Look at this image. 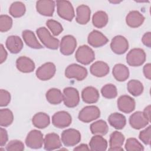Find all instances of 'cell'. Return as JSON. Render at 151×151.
<instances>
[{"mask_svg": "<svg viewBox=\"0 0 151 151\" xmlns=\"http://www.w3.org/2000/svg\"><path fill=\"white\" fill-rule=\"evenodd\" d=\"M46 25L55 36L60 35L63 31V28L61 24L55 20L48 19L46 22Z\"/></svg>", "mask_w": 151, "mask_h": 151, "instance_id": "f35d334b", "label": "cell"}, {"mask_svg": "<svg viewBox=\"0 0 151 151\" xmlns=\"http://www.w3.org/2000/svg\"><path fill=\"white\" fill-rule=\"evenodd\" d=\"M90 131L94 135L103 136L107 134L109 131V127L107 123L103 120H99L91 124Z\"/></svg>", "mask_w": 151, "mask_h": 151, "instance_id": "1f68e13d", "label": "cell"}, {"mask_svg": "<svg viewBox=\"0 0 151 151\" xmlns=\"http://www.w3.org/2000/svg\"><path fill=\"white\" fill-rule=\"evenodd\" d=\"M75 57L78 63L83 65H88L95 59L94 51L88 45H83L80 46L76 52Z\"/></svg>", "mask_w": 151, "mask_h": 151, "instance_id": "7a4b0ae2", "label": "cell"}, {"mask_svg": "<svg viewBox=\"0 0 151 151\" xmlns=\"http://www.w3.org/2000/svg\"><path fill=\"white\" fill-rule=\"evenodd\" d=\"M145 17L138 11H132L126 17V22L128 26L132 28H137L142 25Z\"/></svg>", "mask_w": 151, "mask_h": 151, "instance_id": "cb8c5ba5", "label": "cell"}, {"mask_svg": "<svg viewBox=\"0 0 151 151\" xmlns=\"http://www.w3.org/2000/svg\"><path fill=\"white\" fill-rule=\"evenodd\" d=\"M149 122L143 111H140L134 112L129 117L130 125L132 128L137 130L145 127Z\"/></svg>", "mask_w": 151, "mask_h": 151, "instance_id": "9a60e30c", "label": "cell"}, {"mask_svg": "<svg viewBox=\"0 0 151 151\" xmlns=\"http://www.w3.org/2000/svg\"><path fill=\"white\" fill-rule=\"evenodd\" d=\"M117 104L119 110L124 113H130L135 109V101L134 99L128 95L120 96L117 100Z\"/></svg>", "mask_w": 151, "mask_h": 151, "instance_id": "5bb4252c", "label": "cell"}, {"mask_svg": "<svg viewBox=\"0 0 151 151\" xmlns=\"http://www.w3.org/2000/svg\"><path fill=\"white\" fill-rule=\"evenodd\" d=\"M32 123L37 128L44 129L50 124V119L47 114L43 112H39L32 117Z\"/></svg>", "mask_w": 151, "mask_h": 151, "instance_id": "f546056e", "label": "cell"}, {"mask_svg": "<svg viewBox=\"0 0 151 151\" xmlns=\"http://www.w3.org/2000/svg\"><path fill=\"white\" fill-rule=\"evenodd\" d=\"M38 37L44 45L51 50H57L59 47L58 39L52 37L45 27H40L36 30Z\"/></svg>", "mask_w": 151, "mask_h": 151, "instance_id": "6da1fadb", "label": "cell"}, {"mask_svg": "<svg viewBox=\"0 0 151 151\" xmlns=\"http://www.w3.org/2000/svg\"><path fill=\"white\" fill-rule=\"evenodd\" d=\"M11 101V94L6 90H0V106L1 107L6 106Z\"/></svg>", "mask_w": 151, "mask_h": 151, "instance_id": "7bdbcfd3", "label": "cell"}, {"mask_svg": "<svg viewBox=\"0 0 151 151\" xmlns=\"http://www.w3.org/2000/svg\"><path fill=\"white\" fill-rule=\"evenodd\" d=\"M143 74L145 77L148 80H150L151 78V64L150 63H147L143 67Z\"/></svg>", "mask_w": 151, "mask_h": 151, "instance_id": "bcb514c9", "label": "cell"}, {"mask_svg": "<svg viewBox=\"0 0 151 151\" xmlns=\"http://www.w3.org/2000/svg\"><path fill=\"white\" fill-rule=\"evenodd\" d=\"M125 149L127 151L143 150L144 147L136 139L130 137L126 140L125 143Z\"/></svg>", "mask_w": 151, "mask_h": 151, "instance_id": "74e56055", "label": "cell"}, {"mask_svg": "<svg viewBox=\"0 0 151 151\" xmlns=\"http://www.w3.org/2000/svg\"><path fill=\"white\" fill-rule=\"evenodd\" d=\"M108 122L114 129L121 130L126 126V119L123 114L116 112L111 113L109 116Z\"/></svg>", "mask_w": 151, "mask_h": 151, "instance_id": "f1b7e54d", "label": "cell"}, {"mask_svg": "<svg viewBox=\"0 0 151 151\" xmlns=\"http://www.w3.org/2000/svg\"><path fill=\"white\" fill-rule=\"evenodd\" d=\"M7 52L5 50V48L4 47V45L2 44H1L0 46V63L1 64L3 63L7 58Z\"/></svg>", "mask_w": 151, "mask_h": 151, "instance_id": "7dc6e473", "label": "cell"}, {"mask_svg": "<svg viewBox=\"0 0 151 151\" xmlns=\"http://www.w3.org/2000/svg\"><path fill=\"white\" fill-rule=\"evenodd\" d=\"M128 91L133 96L137 97L141 95L143 91V84L137 80H131L127 84Z\"/></svg>", "mask_w": 151, "mask_h": 151, "instance_id": "836d02e7", "label": "cell"}, {"mask_svg": "<svg viewBox=\"0 0 151 151\" xmlns=\"http://www.w3.org/2000/svg\"><path fill=\"white\" fill-rule=\"evenodd\" d=\"M87 69L77 64H71L65 70V76L68 78H76L78 81H82L87 76Z\"/></svg>", "mask_w": 151, "mask_h": 151, "instance_id": "8992f818", "label": "cell"}, {"mask_svg": "<svg viewBox=\"0 0 151 151\" xmlns=\"http://www.w3.org/2000/svg\"><path fill=\"white\" fill-rule=\"evenodd\" d=\"M145 117L150 122V105L146 107L143 111Z\"/></svg>", "mask_w": 151, "mask_h": 151, "instance_id": "c3c4849f", "label": "cell"}, {"mask_svg": "<svg viewBox=\"0 0 151 151\" xmlns=\"http://www.w3.org/2000/svg\"><path fill=\"white\" fill-rule=\"evenodd\" d=\"M89 146L92 151H105L107 147V142L101 135H95L91 137Z\"/></svg>", "mask_w": 151, "mask_h": 151, "instance_id": "4316f807", "label": "cell"}, {"mask_svg": "<svg viewBox=\"0 0 151 151\" xmlns=\"http://www.w3.org/2000/svg\"><path fill=\"white\" fill-rule=\"evenodd\" d=\"M124 136L120 132L114 131L110 136L109 150H123L122 146L124 141Z\"/></svg>", "mask_w": 151, "mask_h": 151, "instance_id": "ffe728a7", "label": "cell"}, {"mask_svg": "<svg viewBox=\"0 0 151 151\" xmlns=\"http://www.w3.org/2000/svg\"><path fill=\"white\" fill-rule=\"evenodd\" d=\"M142 41L145 45L150 48L151 47V32H146L142 37Z\"/></svg>", "mask_w": 151, "mask_h": 151, "instance_id": "f6af8a7d", "label": "cell"}, {"mask_svg": "<svg viewBox=\"0 0 151 151\" xmlns=\"http://www.w3.org/2000/svg\"><path fill=\"white\" fill-rule=\"evenodd\" d=\"M22 37L25 44L30 48L34 49H41L42 45L38 42L34 33L31 30H24L22 31Z\"/></svg>", "mask_w": 151, "mask_h": 151, "instance_id": "83f0119b", "label": "cell"}, {"mask_svg": "<svg viewBox=\"0 0 151 151\" xmlns=\"http://www.w3.org/2000/svg\"><path fill=\"white\" fill-rule=\"evenodd\" d=\"M25 11L26 8L24 4L19 1L13 2L9 8V14L14 18H19L23 16Z\"/></svg>", "mask_w": 151, "mask_h": 151, "instance_id": "e575fe53", "label": "cell"}, {"mask_svg": "<svg viewBox=\"0 0 151 151\" xmlns=\"http://www.w3.org/2000/svg\"><path fill=\"white\" fill-rule=\"evenodd\" d=\"M76 22L81 25H85L90 19L91 10L89 6L86 5H80L76 9Z\"/></svg>", "mask_w": 151, "mask_h": 151, "instance_id": "d4e9b609", "label": "cell"}, {"mask_svg": "<svg viewBox=\"0 0 151 151\" xmlns=\"http://www.w3.org/2000/svg\"><path fill=\"white\" fill-rule=\"evenodd\" d=\"M90 148L86 144H81L74 149V150H89Z\"/></svg>", "mask_w": 151, "mask_h": 151, "instance_id": "681fc988", "label": "cell"}, {"mask_svg": "<svg viewBox=\"0 0 151 151\" xmlns=\"http://www.w3.org/2000/svg\"><path fill=\"white\" fill-rule=\"evenodd\" d=\"M47 100L51 104H58L63 100V94L60 90L56 88L49 89L45 94Z\"/></svg>", "mask_w": 151, "mask_h": 151, "instance_id": "4dcf8cb0", "label": "cell"}, {"mask_svg": "<svg viewBox=\"0 0 151 151\" xmlns=\"http://www.w3.org/2000/svg\"><path fill=\"white\" fill-rule=\"evenodd\" d=\"M8 140V133L7 131L2 128H0V145L1 146H4Z\"/></svg>", "mask_w": 151, "mask_h": 151, "instance_id": "ee69618b", "label": "cell"}, {"mask_svg": "<svg viewBox=\"0 0 151 151\" xmlns=\"http://www.w3.org/2000/svg\"><path fill=\"white\" fill-rule=\"evenodd\" d=\"M72 122L71 115L65 111H60L54 114L52 117V124L59 129L69 126Z\"/></svg>", "mask_w": 151, "mask_h": 151, "instance_id": "8fae6325", "label": "cell"}, {"mask_svg": "<svg viewBox=\"0 0 151 151\" xmlns=\"http://www.w3.org/2000/svg\"><path fill=\"white\" fill-rule=\"evenodd\" d=\"M12 26V19L7 15H1L0 16V31L6 32Z\"/></svg>", "mask_w": 151, "mask_h": 151, "instance_id": "ab89813d", "label": "cell"}, {"mask_svg": "<svg viewBox=\"0 0 151 151\" xmlns=\"http://www.w3.org/2000/svg\"><path fill=\"white\" fill-rule=\"evenodd\" d=\"M61 139L64 146L68 147L74 146L80 142L81 134L76 129H68L62 132Z\"/></svg>", "mask_w": 151, "mask_h": 151, "instance_id": "ba28073f", "label": "cell"}, {"mask_svg": "<svg viewBox=\"0 0 151 151\" xmlns=\"http://www.w3.org/2000/svg\"><path fill=\"white\" fill-rule=\"evenodd\" d=\"M6 47L10 52L17 54L23 48V42L21 38L17 35L9 36L6 40Z\"/></svg>", "mask_w": 151, "mask_h": 151, "instance_id": "603a6c76", "label": "cell"}, {"mask_svg": "<svg viewBox=\"0 0 151 151\" xmlns=\"http://www.w3.org/2000/svg\"><path fill=\"white\" fill-rule=\"evenodd\" d=\"M77 47L76 39L71 35L64 36L60 44V50L61 54L65 55L72 54Z\"/></svg>", "mask_w": 151, "mask_h": 151, "instance_id": "7c38bea8", "label": "cell"}, {"mask_svg": "<svg viewBox=\"0 0 151 151\" xmlns=\"http://www.w3.org/2000/svg\"><path fill=\"white\" fill-rule=\"evenodd\" d=\"M63 101L65 106L75 107L80 102V95L78 90L74 87H68L63 90Z\"/></svg>", "mask_w": 151, "mask_h": 151, "instance_id": "52a82bcc", "label": "cell"}, {"mask_svg": "<svg viewBox=\"0 0 151 151\" xmlns=\"http://www.w3.org/2000/svg\"><path fill=\"white\" fill-rule=\"evenodd\" d=\"M17 69L24 73L32 72L35 67L34 62L29 58L25 56H21L16 61Z\"/></svg>", "mask_w": 151, "mask_h": 151, "instance_id": "d6986e66", "label": "cell"}, {"mask_svg": "<svg viewBox=\"0 0 151 151\" xmlns=\"http://www.w3.org/2000/svg\"><path fill=\"white\" fill-rule=\"evenodd\" d=\"M14 120L12 112L8 109H1L0 110V125L3 127L9 126Z\"/></svg>", "mask_w": 151, "mask_h": 151, "instance_id": "d590c367", "label": "cell"}, {"mask_svg": "<svg viewBox=\"0 0 151 151\" xmlns=\"http://www.w3.org/2000/svg\"><path fill=\"white\" fill-rule=\"evenodd\" d=\"M110 48L113 52L116 54H123L125 53L129 48V42L122 35L115 36L111 41Z\"/></svg>", "mask_w": 151, "mask_h": 151, "instance_id": "4fadbf2b", "label": "cell"}, {"mask_svg": "<svg viewBox=\"0 0 151 151\" xmlns=\"http://www.w3.org/2000/svg\"><path fill=\"white\" fill-rule=\"evenodd\" d=\"M150 133H151L150 126H149L147 127L142 130L139 133V137L140 140L145 145H150Z\"/></svg>", "mask_w": 151, "mask_h": 151, "instance_id": "b9f144b4", "label": "cell"}, {"mask_svg": "<svg viewBox=\"0 0 151 151\" xmlns=\"http://www.w3.org/2000/svg\"><path fill=\"white\" fill-rule=\"evenodd\" d=\"M100 95L98 90L94 87L88 86L85 87L81 92V97L84 102L87 104L96 103Z\"/></svg>", "mask_w": 151, "mask_h": 151, "instance_id": "7402d4cb", "label": "cell"}, {"mask_svg": "<svg viewBox=\"0 0 151 151\" xmlns=\"http://www.w3.org/2000/svg\"><path fill=\"white\" fill-rule=\"evenodd\" d=\"M146 53L142 48H133L126 55V62L132 67H139L142 65L146 61Z\"/></svg>", "mask_w": 151, "mask_h": 151, "instance_id": "3957f363", "label": "cell"}, {"mask_svg": "<svg viewBox=\"0 0 151 151\" xmlns=\"http://www.w3.org/2000/svg\"><path fill=\"white\" fill-rule=\"evenodd\" d=\"M92 75L97 77H103L106 76L110 71L109 65L104 61H97L94 63L90 68Z\"/></svg>", "mask_w": 151, "mask_h": 151, "instance_id": "44dd1931", "label": "cell"}, {"mask_svg": "<svg viewBox=\"0 0 151 151\" xmlns=\"http://www.w3.org/2000/svg\"><path fill=\"white\" fill-rule=\"evenodd\" d=\"M6 150L8 151H22L24 150V145L20 140H12L6 145Z\"/></svg>", "mask_w": 151, "mask_h": 151, "instance_id": "60d3db41", "label": "cell"}, {"mask_svg": "<svg viewBox=\"0 0 151 151\" xmlns=\"http://www.w3.org/2000/svg\"><path fill=\"white\" fill-rule=\"evenodd\" d=\"M57 14L61 18L71 21L75 16L74 8L68 1H57Z\"/></svg>", "mask_w": 151, "mask_h": 151, "instance_id": "277c9868", "label": "cell"}, {"mask_svg": "<svg viewBox=\"0 0 151 151\" xmlns=\"http://www.w3.org/2000/svg\"><path fill=\"white\" fill-rule=\"evenodd\" d=\"M100 116V109L96 106H87L83 107L79 112L78 118L84 123H90Z\"/></svg>", "mask_w": 151, "mask_h": 151, "instance_id": "5b68a950", "label": "cell"}, {"mask_svg": "<svg viewBox=\"0 0 151 151\" xmlns=\"http://www.w3.org/2000/svg\"><path fill=\"white\" fill-rule=\"evenodd\" d=\"M56 71V67L54 64L51 62L45 63L36 71L37 77L42 81L49 80L53 77Z\"/></svg>", "mask_w": 151, "mask_h": 151, "instance_id": "30bf717a", "label": "cell"}, {"mask_svg": "<svg viewBox=\"0 0 151 151\" xmlns=\"http://www.w3.org/2000/svg\"><path fill=\"white\" fill-rule=\"evenodd\" d=\"M101 93L106 99H114L117 96V88L113 84H107L101 88Z\"/></svg>", "mask_w": 151, "mask_h": 151, "instance_id": "8d00e7d4", "label": "cell"}, {"mask_svg": "<svg viewBox=\"0 0 151 151\" xmlns=\"http://www.w3.org/2000/svg\"><path fill=\"white\" fill-rule=\"evenodd\" d=\"M44 149L46 150H53L62 146L59 136L55 133L47 134L44 139Z\"/></svg>", "mask_w": 151, "mask_h": 151, "instance_id": "ac0fdd59", "label": "cell"}, {"mask_svg": "<svg viewBox=\"0 0 151 151\" xmlns=\"http://www.w3.org/2000/svg\"><path fill=\"white\" fill-rule=\"evenodd\" d=\"M112 74L117 81H124L129 77V70L123 64H117L113 68Z\"/></svg>", "mask_w": 151, "mask_h": 151, "instance_id": "484cf974", "label": "cell"}, {"mask_svg": "<svg viewBox=\"0 0 151 151\" xmlns=\"http://www.w3.org/2000/svg\"><path fill=\"white\" fill-rule=\"evenodd\" d=\"M44 143L43 134L38 130H32L27 134L25 139L27 146L31 149H40Z\"/></svg>", "mask_w": 151, "mask_h": 151, "instance_id": "9c48e42d", "label": "cell"}, {"mask_svg": "<svg viewBox=\"0 0 151 151\" xmlns=\"http://www.w3.org/2000/svg\"><path fill=\"white\" fill-rule=\"evenodd\" d=\"M109 18L107 13L103 11H99L94 14L92 17L93 25L98 28L104 27L108 22Z\"/></svg>", "mask_w": 151, "mask_h": 151, "instance_id": "d6a6232c", "label": "cell"}, {"mask_svg": "<svg viewBox=\"0 0 151 151\" xmlns=\"http://www.w3.org/2000/svg\"><path fill=\"white\" fill-rule=\"evenodd\" d=\"M55 9V2L50 0H41L36 2L37 11L41 15L46 17L53 15Z\"/></svg>", "mask_w": 151, "mask_h": 151, "instance_id": "2e32d148", "label": "cell"}, {"mask_svg": "<svg viewBox=\"0 0 151 151\" xmlns=\"http://www.w3.org/2000/svg\"><path fill=\"white\" fill-rule=\"evenodd\" d=\"M87 41L91 46L94 48H99L106 45L109 40L101 32L97 30H93L88 34Z\"/></svg>", "mask_w": 151, "mask_h": 151, "instance_id": "e0dca14e", "label": "cell"}]
</instances>
